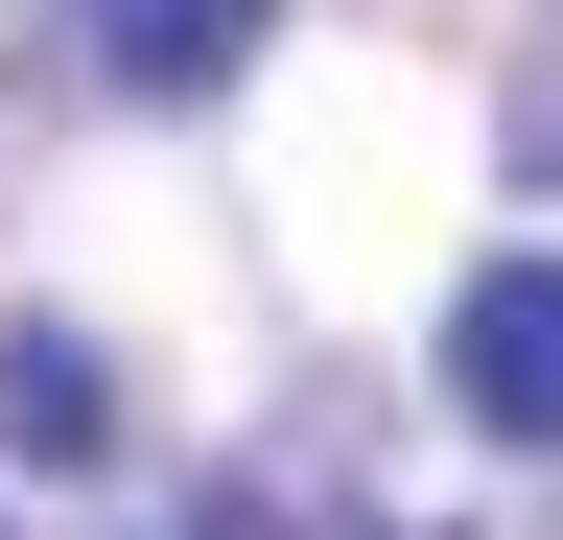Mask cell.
<instances>
[{"label": "cell", "instance_id": "obj_4", "mask_svg": "<svg viewBox=\"0 0 563 540\" xmlns=\"http://www.w3.org/2000/svg\"><path fill=\"white\" fill-rule=\"evenodd\" d=\"M517 188H563V95H540V118H517Z\"/></svg>", "mask_w": 563, "mask_h": 540}, {"label": "cell", "instance_id": "obj_2", "mask_svg": "<svg viewBox=\"0 0 563 540\" xmlns=\"http://www.w3.org/2000/svg\"><path fill=\"white\" fill-rule=\"evenodd\" d=\"M0 447H24V470H118V353H95V329H0Z\"/></svg>", "mask_w": 563, "mask_h": 540}, {"label": "cell", "instance_id": "obj_3", "mask_svg": "<svg viewBox=\"0 0 563 540\" xmlns=\"http://www.w3.org/2000/svg\"><path fill=\"white\" fill-rule=\"evenodd\" d=\"M95 47H118L141 95H211V71H235V47H258V0H118Z\"/></svg>", "mask_w": 563, "mask_h": 540}, {"label": "cell", "instance_id": "obj_1", "mask_svg": "<svg viewBox=\"0 0 563 540\" xmlns=\"http://www.w3.org/2000/svg\"><path fill=\"white\" fill-rule=\"evenodd\" d=\"M446 399H470V447H563V258H470Z\"/></svg>", "mask_w": 563, "mask_h": 540}]
</instances>
